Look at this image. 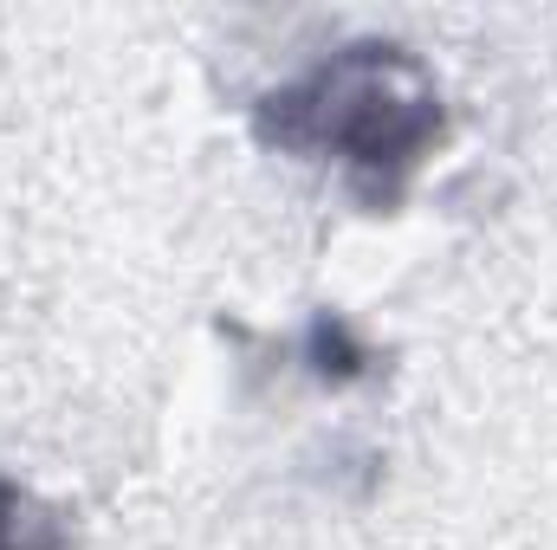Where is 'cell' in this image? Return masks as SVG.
<instances>
[{"mask_svg": "<svg viewBox=\"0 0 557 550\" xmlns=\"http://www.w3.org/2000/svg\"><path fill=\"white\" fill-rule=\"evenodd\" d=\"M447 104L409 46L350 39L253 104V137L292 155H331L370 208H389L441 142Z\"/></svg>", "mask_w": 557, "mask_h": 550, "instance_id": "1", "label": "cell"}, {"mask_svg": "<svg viewBox=\"0 0 557 550\" xmlns=\"http://www.w3.org/2000/svg\"><path fill=\"white\" fill-rule=\"evenodd\" d=\"M0 550H72L65 518L7 473H0Z\"/></svg>", "mask_w": 557, "mask_h": 550, "instance_id": "2", "label": "cell"}, {"mask_svg": "<svg viewBox=\"0 0 557 550\" xmlns=\"http://www.w3.org/2000/svg\"><path fill=\"white\" fill-rule=\"evenodd\" d=\"M305 363H311L324 383H350V376H363L376 357L357 343V330H350L337 311H318V317H311V330H305Z\"/></svg>", "mask_w": 557, "mask_h": 550, "instance_id": "3", "label": "cell"}]
</instances>
